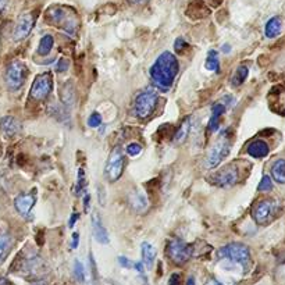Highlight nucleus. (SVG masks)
Listing matches in <instances>:
<instances>
[{"label": "nucleus", "mask_w": 285, "mask_h": 285, "mask_svg": "<svg viewBox=\"0 0 285 285\" xmlns=\"http://www.w3.org/2000/svg\"><path fill=\"white\" fill-rule=\"evenodd\" d=\"M169 285H182V277H181L180 273L171 274L169 280Z\"/></svg>", "instance_id": "36"}, {"label": "nucleus", "mask_w": 285, "mask_h": 285, "mask_svg": "<svg viewBox=\"0 0 285 285\" xmlns=\"http://www.w3.org/2000/svg\"><path fill=\"white\" fill-rule=\"evenodd\" d=\"M128 202H130V206L134 209L138 213H142V211H146L149 206V202L146 199V195L141 192V191H132L130 196H128Z\"/></svg>", "instance_id": "16"}, {"label": "nucleus", "mask_w": 285, "mask_h": 285, "mask_svg": "<svg viewBox=\"0 0 285 285\" xmlns=\"http://www.w3.org/2000/svg\"><path fill=\"white\" fill-rule=\"evenodd\" d=\"M78 217H79L78 213H75V214H73V216H71V218H70V223H69L70 227H71V228L74 227V224L77 223V220H78Z\"/></svg>", "instance_id": "40"}, {"label": "nucleus", "mask_w": 285, "mask_h": 285, "mask_svg": "<svg viewBox=\"0 0 285 285\" xmlns=\"http://www.w3.org/2000/svg\"><path fill=\"white\" fill-rule=\"evenodd\" d=\"M88 185V181H86V177H85V171L82 169L78 170V178H77V185H75V195L79 196L86 188Z\"/></svg>", "instance_id": "29"}, {"label": "nucleus", "mask_w": 285, "mask_h": 285, "mask_svg": "<svg viewBox=\"0 0 285 285\" xmlns=\"http://www.w3.org/2000/svg\"><path fill=\"white\" fill-rule=\"evenodd\" d=\"M92 231H93V237L99 243L102 245H107L110 242V238L107 234V230L105 228V226L102 224L101 216L98 213L92 214Z\"/></svg>", "instance_id": "15"}, {"label": "nucleus", "mask_w": 285, "mask_h": 285, "mask_svg": "<svg viewBox=\"0 0 285 285\" xmlns=\"http://www.w3.org/2000/svg\"><path fill=\"white\" fill-rule=\"evenodd\" d=\"M70 67V60L69 58H60L58 60L57 66H56V71L57 73H64V71H67Z\"/></svg>", "instance_id": "33"}, {"label": "nucleus", "mask_w": 285, "mask_h": 285, "mask_svg": "<svg viewBox=\"0 0 285 285\" xmlns=\"http://www.w3.org/2000/svg\"><path fill=\"white\" fill-rule=\"evenodd\" d=\"M205 285H227V284H224V282L216 280V278H209V280L205 282Z\"/></svg>", "instance_id": "39"}, {"label": "nucleus", "mask_w": 285, "mask_h": 285, "mask_svg": "<svg viewBox=\"0 0 285 285\" xmlns=\"http://www.w3.org/2000/svg\"><path fill=\"white\" fill-rule=\"evenodd\" d=\"M124 164H125V159L122 149L120 146H116L109 154L107 163L105 167V177L109 182H116L120 177H121L122 171H124Z\"/></svg>", "instance_id": "7"}, {"label": "nucleus", "mask_w": 285, "mask_h": 285, "mask_svg": "<svg viewBox=\"0 0 285 285\" xmlns=\"http://www.w3.org/2000/svg\"><path fill=\"white\" fill-rule=\"evenodd\" d=\"M239 171L235 164H228L207 177V182L217 188H231L237 184Z\"/></svg>", "instance_id": "6"}, {"label": "nucleus", "mask_w": 285, "mask_h": 285, "mask_svg": "<svg viewBox=\"0 0 285 285\" xmlns=\"http://www.w3.org/2000/svg\"><path fill=\"white\" fill-rule=\"evenodd\" d=\"M0 285H10V282L5 278H0Z\"/></svg>", "instance_id": "45"}, {"label": "nucleus", "mask_w": 285, "mask_h": 285, "mask_svg": "<svg viewBox=\"0 0 285 285\" xmlns=\"http://www.w3.org/2000/svg\"><path fill=\"white\" fill-rule=\"evenodd\" d=\"M53 77L50 73H43V74H39L34 81V84L31 86V92H29V96H31L34 101L41 102L45 101L50 92L53 89Z\"/></svg>", "instance_id": "11"}, {"label": "nucleus", "mask_w": 285, "mask_h": 285, "mask_svg": "<svg viewBox=\"0 0 285 285\" xmlns=\"http://www.w3.org/2000/svg\"><path fill=\"white\" fill-rule=\"evenodd\" d=\"M141 150H142V148L138 143H130L127 146V153L130 156H137V154L141 153Z\"/></svg>", "instance_id": "35"}, {"label": "nucleus", "mask_w": 285, "mask_h": 285, "mask_svg": "<svg viewBox=\"0 0 285 285\" xmlns=\"http://www.w3.org/2000/svg\"><path fill=\"white\" fill-rule=\"evenodd\" d=\"M278 213V205L275 201H262L259 202L252 210V217L256 224L266 226L275 218Z\"/></svg>", "instance_id": "10"}, {"label": "nucleus", "mask_w": 285, "mask_h": 285, "mask_svg": "<svg viewBox=\"0 0 285 285\" xmlns=\"http://www.w3.org/2000/svg\"><path fill=\"white\" fill-rule=\"evenodd\" d=\"M230 50H231V48H230L228 45H224V46H223V52L228 53V52H230Z\"/></svg>", "instance_id": "46"}, {"label": "nucleus", "mask_w": 285, "mask_h": 285, "mask_svg": "<svg viewBox=\"0 0 285 285\" xmlns=\"http://www.w3.org/2000/svg\"><path fill=\"white\" fill-rule=\"evenodd\" d=\"M231 150V143L228 141L226 135H223L218 141H217L206 153L203 159V167L206 170L216 169L218 164L221 163L224 159L227 157L228 153Z\"/></svg>", "instance_id": "4"}, {"label": "nucleus", "mask_w": 285, "mask_h": 285, "mask_svg": "<svg viewBox=\"0 0 285 285\" xmlns=\"http://www.w3.org/2000/svg\"><path fill=\"white\" fill-rule=\"evenodd\" d=\"M156 248L152 246L149 242L141 243V255H142V262L146 266V269H153L154 259H156Z\"/></svg>", "instance_id": "19"}, {"label": "nucleus", "mask_w": 285, "mask_h": 285, "mask_svg": "<svg viewBox=\"0 0 285 285\" xmlns=\"http://www.w3.org/2000/svg\"><path fill=\"white\" fill-rule=\"evenodd\" d=\"M46 18L52 25L63 29L66 34H69L71 37H74L77 34L79 21L77 13L73 9L63 7V6H54V7H50L48 10Z\"/></svg>", "instance_id": "3"}, {"label": "nucleus", "mask_w": 285, "mask_h": 285, "mask_svg": "<svg viewBox=\"0 0 285 285\" xmlns=\"http://www.w3.org/2000/svg\"><path fill=\"white\" fill-rule=\"evenodd\" d=\"M269 145L262 141V139H258V141H254V142L249 143L248 149H246V152H248L249 156H252L255 159H262V157H266L267 154H269Z\"/></svg>", "instance_id": "18"}, {"label": "nucleus", "mask_w": 285, "mask_h": 285, "mask_svg": "<svg viewBox=\"0 0 285 285\" xmlns=\"http://www.w3.org/2000/svg\"><path fill=\"white\" fill-rule=\"evenodd\" d=\"M79 245V234L78 233H74L73 234V243H71V248L73 249H77Z\"/></svg>", "instance_id": "38"}, {"label": "nucleus", "mask_w": 285, "mask_h": 285, "mask_svg": "<svg viewBox=\"0 0 285 285\" xmlns=\"http://www.w3.org/2000/svg\"><path fill=\"white\" fill-rule=\"evenodd\" d=\"M206 69L209 71H216V73L220 71V61H218V54H217L216 50H210L207 53Z\"/></svg>", "instance_id": "28"}, {"label": "nucleus", "mask_w": 285, "mask_h": 285, "mask_svg": "<svg viewBox=\"0 0 285 285\" xmlns=\"http://www.w3.org/2000/svg\"><path fill=\"white\" fill-rule=\"evenodd\" d=\"M258 189H259L260 192H267V191L273 189V182H271V178H270L269 175H264L263 178H262Z\"/></svg>", "instance_id": "31"}, {"label": "nucleus", "mask_w": 285, "mask_h": 285, "mask_svg": "<svg viewBox=\"0 0 285 285\" xmlns=\"http://www.w3.org/2000/svg\"><path fill=\"white\" fill-rule=\"evenodd\" d=\"M45 269H46V267H45V263H43L42 259L38 258V256L28 258V259L24 260L21 264V271L26 277H42L43 270Z\"/></svg>", "instance_id": "13"}, {"label": "nucleus", "mask_w": 285, "mask_h": 285, "mask_svg": "<svg viewBox=\"0 0 285 285\" xmlns=\"http://www.w3.org/2000/svg\"><path fill=\"white\" fill-rule=\"evenodd\" d=\"M102 116L98 113V111H95V113H92L89 116V118H88V125H89L90 128H98L99 125L102 124Z\"/></svg>", "instance_id": "32"}, {"label": "nucleus", "mask_w": 285, "mask_h": 285, "mask_svg": "<svg viewBox=\"0 0 285 285\" xmlns=\"http://www.w3.org/2000/svg\"><path fill=\"white\" fill-rule=\"evenodd\" d=\"M194 249L189 243H185L184 241H181L178 238L171 239L167 245V256L169 259L174 264H185L188 260L192 258Z\"/></svg>", "instance_id": "9"}, {"label": "nucleus", "mask_w": 285, "mask_h": 285, "mask_svg": "<svg viewBox=\"0 0 285 285\" xmlns=\"http://www.w3.org/2000/svg\"><path fill=\"white\" fill-rule=\"evenodd\" d=\"M188 48V43L185 42L182 38H177L174 42V50L175 53H182L184 52V49Z\"/></svg>", "instance_id": "34"}, {"label": "nucleus", "mask_w": 285, "mask_h": 285, "mask_svg": "<svg viewBox=\"0 0 285 285\" xmlns=\"http://www.w3.org/2000/svg\"><path fill=\"white\" fill-rule=\"evenodd\" d=\"M28 70L26 66L20 60H14L9 64V67L6 70V85L10 90H18L22 85L25 84Z\"/></svg>", "instance_id": "8"}, {"label": "nucleus", "mask_w": 285, "mask_h": 285, "mask_svg": "<svg viewBox=\"0 0 285 285\" xmlns=\"http://www.w3.org/2000/svg\"><path fill=\"white\" fill-rule=\"evenodd\" d=\"M159 96L153 90H145L142 93L135 98L134 102V114L138 118H148L153 114V111L156 110L157 106Z\"/></svg>", "instance_id": "5"}, {"label": "nucleus", "mask_w": 285, "mask_h": 285, "mask_svg": "<svg viewBox=\"0 0 285 285\" xmlns=\"http://www.w3.org/2000/svg\"><path fill=\"white\" fill-rule=\"evenodd\" d=\"M53 43H54V39H53L52 35H45V37L41 39V43H39V48H38V53L42 54V56H46L50 53V50L53 49Z\"/></svg>", "instance_id": "27"}, {"label": "nucleus", "mask_w": 285, "mask_h": 285, "mask_svg": "<svg viewBox=\"0 0 285 285\" xmlns=\"http://www.w3.org/2000/svg\"><path fill=\"white\" fill-rule=\"evenodd\" d=\"M89 202H90V196L89 195H85V198H84V209H85V211L89 210Z\"/></svg>", "instance_id": "41"}, {"label": "nucleus", "mask_w": 285, "mask_h": 285, "mask_svg": "<svg viewBox=\"0 0 285 285\" xmlns=\"http://www.w3.org/2000/svg\"><path fill=\"white\" fill-rule=\"evenodd\" d=\"M20 128H21V125L14 117H5V118L0 120V130H2V132H5L7 137L16 135L17 132L20 131Z\"/></svg>", "instance_id": "20"}, {"label": "nucleus", "mask_w": 285, "mask_h": 285, "mask_svg": "<svg viewBox=\"0 0 285 285\" xmlns=\"http://www.w3.org/2000/svg\"><path fill=\"white\" fill-rule=\"evenodd\" d=\"M281 32V20L280 17H273V18H270L266 26H264V34H266V37L270 38V39H273V38L278 37Z\"/></svg>", "instance_id": "23"}, {"label": "nucleus", "mask_w": 285, "mask_h": 285, "mask_svg": "<svg viewBox=\"0 0 285 285\" xmlns=\"http://www.w3.org/2000/svg\"><path fill=\"white\" fill-rule=\"evenodd\" d=\"M11 248H13V237L7 233L0 234V264L9 256Z\"/></svg>", "instance_id": "21"}, {"label": "nucleus", "mask_w": 285, "mask_h": 285, "mask_svg": "<svg viewBox=\"0 0 285 285\" xmlns=\"http://www.w3.org/2000/svg\"><path fill=\"white\" fill-rule=\"evenodd\" d=\"M186 285H196L195 284V278H194V277H189V278L186 280Z\"/></svg>", "instance_id": "42"}, {"label": "nucleus", "mask_w": 285, "mask_h": 285, "mask_svg": "<svg viewBox=\"0 0 285 285\" xmlns=\"http://www.w3.org/2000/svg\"><path fill=\"white\" fill-rule=\"evenodd\" d=\"M6 3H7V0H0V11L5 9Z\"/></svg>", "instance_id": "44"}, {"label": "nucleus", "mask_w": 285, "mask_h": 285, "mask_svg": "<svg viewBox=\"0 0 285 285\" xmlns=\"http://www.w3.org/2000/svg\"><path fill=\"white\" fill-rule=\"evenodd\" d=\"M189 130H191V118H185L182 124L180 125V128L175 131L174 134V138H173V142L177 143V145H181V143L184 142L186 137H188V134H189Z\"/></svg>", "instance_id": "24"}, {"label": "nucleus", "mask_w": 285, "mask_h": 285, "mask_svg": "<svg viewBox=\"0 0 285 285\" xmlns=\"http://www.w3.org/2000/svg\"><path fill=\"white\" fill-rule=\"evenodd\" d=\"M178 69H180L178 60L175 58L174 54L164 52L156 58L153 66L149 70V74L159 89L167 92L174 84L175 77L178 74Z\"/></svg>", "instance_id": "1"}, {"label": "nucleus", "mask_w": 285, "mask_h": 285, "mask_svg": "<svg viewBox=\"0 0 285 285\" xmlns=\"http://www.w3.org/2000/svg\"><path fill=\"white\" fill-rule=\"evenodd\" d=\"M132 3H135V5H139V3H143V2H146V0H131Z\"/></svg>", "instance_id": "47"}, {"label": "nucleus", "mask_w": 285, "mask_h": 285, "mask_svg": "<svg viewBox=\"0 0 285 285\" xmlns=\"http://www.w3.org/2000/svg\"><path fill=\"white\" fill-rule=\"evenodd\" d=\"M35 202H37V198L34 194H21L14 199V207L22 217H28Z\"/></svg>", "instance_id": "14"}, {"label": "nucleus", "mask_w": 285, "mask_h": 285, "mask_svg": "<svg viewBox=\"0 0 285 285\" xmlns=\"http://www.w3.org/2000/svg\"><path fill=\"white\" fill-rule=\"evenodd\" d=\"M226 110H227V106L224 105L223 102H218L211 107V117L209 120V125H207L211 132H216L220 128V118L226 113Z\"/></svg>", "instance_id": "17"}, {"label": "nucleus", "mask_w": 285, "mask_h": 285, "mask_svg": "<svg viewBox=\"0 0 285 285\" xmlns=\"http://www.w3.org/2000/svg\"><path fill=\"white\" fill-rule=\"evenodd\" d=\"M34 24H35V17L32 16V14H22L20 18H18V21L16 24V28H14V32H13V38H14V41H22V39H25L28 35H29V32L32 31V28H34Z\"/></svg>", "instance_id": "12"}, {"label": "nucleus", "mask_w": 285, "mask_h": 285, "mask_svg": "<svg viewBox=\"0 0 285 285\" xmlns=\"http://www.w3.org/2000/svg\"><path fill=\"white\" fill-rule=\"evenodd\" d=\"M249 75V70L246 66H239L237 69V71H235V74H234V77L231 78V85L233 86H235V88H238V86H241V85L246 81V78H248Z\"/></svg>", "instance_id": "25"}, {"label": "nucleus", "mask_w": 285, "mask_h": 285, "mask_svg": "<svg viewBox=\"0 0 285 285\" xmlns=\"http://www.w3.org/2000/svg\"><path fill=\"white\" fill-rule=\"evenodd\" d=\"M61 99L66 105H73L75 101V90L73 88V82L67 81L63 85V89H61Z\"/></svg>", "instance_id": "26"}, {"label": "nucleus", "mask_w": 285, "mask_h": 285, "mask_svg": "<svg viewBox=\"0 0 285 285\" xmlns=\"http://www.w3.org/2000/svg\"><path fill=\"white\" fill-rule=\"evenodd\" d=\"M271 177L275 182L285 184V159L275 160L273 167H271Z\"/></svg>", "instance_id": "22"}, {"label": "nucleus", "mask_w": 285, "mask_h": 285, "mask_svg": "<svg viewBox=\"0 0 285 285\" xmlns=\"http://www.w3.org/2000/svg\"><path fill=\"white\" fill-rule=\"evenodd\" d=\"M74 277L78 282H84L85 281V267L78 259L74 262Z\"/></svg>", "instance_id": "30"}, {"label": "nucleus", "mask_w": 285, "mask_h": 285, "mask_svg": "<svg viewBox=\"0 0 285 285\" xmlns=\"http://www.w3.org/2000/svg\"><path fill=\"white\" fill-rule=\"evenodd\" d=\"M118 263H120V266H122L124 269H134V263H132L130 259H127L125 256H120V258H118Z\"/></svg>", "instance_id": "37"}, {"label": "nucleus", "mask_w": 285, "mask_h": 285, "mask_svg": "<svg viewBox=\"0 0 285 285\" xmlns=\"http://www.w3.org/2000/svg\"><path fill=\"white\" fill-rule=\"evenodd\" d=\"M218 259L221 263H226L227 266H235L246 273L250 267V250L246 245L243 243L233 242L226 245L224 248L218 250Z\"/></svg>", "instance_id": "2"}, {"label": "nucleus", "mask_w": 285, "mask_h": 285, "mask_svg": "<svg viewBox=\"0 0 285 285\" xmlns=\"http://www.w3.org/2000/svg\"><path fill=\"white\" fill-rule=\"evenodd\" d=\"M32 285H48V282H46V281L39 280V281H35V282H32Z\"/></svg>", "instance_id": "43"}]
</instances>
